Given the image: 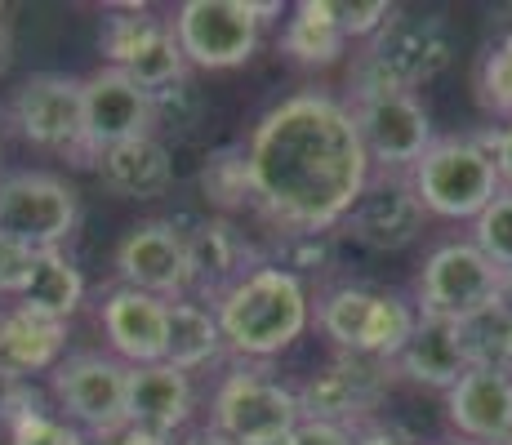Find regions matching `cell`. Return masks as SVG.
Masks as SVG:
<instances>
[{"mask_svg": "<svg viewBox=\"0 0 512 445\" xmlns=\"http://www.w3.org/2000/svg\"><path fill=\"white\" fill-rule=\"evenodd\" d=\"M250 205L285 236H326L370 183L352 107L326 89H299L259 116L241 147Z\"/></svg>", "mask_w": 512, "mask_h": 445, "instance_id": "6da1fadb", "label": "cell"}, {"mask_svg": "<svg viewBox=\"0 0 512 445\" xmlns=\"http://www.w3.org/2000/svg\"><path fill=\"white\" fill-rule=\"evenodd\" d=\"M223 348H232L245 361H268L303 339L312 325V303L303 276L285 272L281 263H259L214 303Z\"/></svg>", "mask_w": 512, "mask_h": 445, "instance_id": "7a4b0ae2", "label": "cell"}, {"mask_svg": "<svg viewBox=\"0 0 512 445\" xmlns=\"http://www.w3.org/2000/svg\"><path fill=\"white\" fill-rule=\"evenodd\" d=\"M455 58V45H450L446 32V18L437 14H397L392 9L388 23L366 41V54L357 58L352 67V98H366V94H410V89L437 81L441 72L450 67Z\"/></svg>", "mask_w": 512, "mask_h": 445, "instance_id": "3957f363", "label": "cell"}, {"mask_svg": "<svg viewBox=\"0 0 512 445\" xmlns=\"http://www.w3.org/2000/svg\"><path fill=\"white\" fill-rule=\"evenodd\" d=\"M415 303H406L392 290H370V285H339L317 303L321 334L343 356H370V361L392 365L406 339L415 334Z\"/></svg>", "mask_w": 512, "mask_h": 445, "instance_id": "277c9868", "label": "cell"}, {"mask_svg": "<svg viewBox=\"0 0 512 445\" xmlns=\"http://www.w3.org/2000/svg\"><path fill=\"white\" fill-rule=\"evenodd\" d=\"M410 192L419 196L423 214L472 223L504 192V183L495 174V161L472 138H432V147L410 170Z\"/></svg>", "mask_w": 512, "mask_h": 445, "instance_id": "5b68a950", "label": "cell"}, {"mask_svg": "<svg viewBox=\"0 0 512 445\" xmlns=\"http://www.w3.org/2000/svg\"><path fill=\"white\" fill-rule=\"evenodd\" d=\"M495 294H499V267L472 241H446L423 259V272L415 281V308L419 316L464 325L477 312L495 308Z\"/></svg>", "mask_w": 512, "mask_h": 445, "instance_id": "8992f818", "label": "cell"}, {"mask_svg": "<svg viewBox=\"0 0 512 445\" xmlns=\"http://www.w3.org/2000/svg\"><path fill=\"white\" fill-rule=\"evenodd\" d=\"M81 201L58 174L18 170L0 178V236L27 250H58L76 232Z\"/></svg>", "mask_w": 512, "mask_h": 445, "instance_id": "52a82bcc", "label": "cell"}, {"mask_svg": "<svg viewBox=\"0 0 512 445\" xmlns=\"http://www.w3.org/2000/svg\"><path fill=\"white\" fill-rule=\"evenodd\" d=\"M170 27L187 67H205V72L250 63L263 32L250 0H183Z\"/></svg>", "mask_w": 512, "mask_h": 445, "instance_id": "ba28073f", "label": "cell"}, {"mask_svg": "<svg viewBox=\"0 0 512 445\" xmlns=\"http://www.w3.org/2000/svg\"><path fill=\"white\" fill-rule=\"evenodd\" d=\"M9 121L18 134L41 152L76 156V165H90L85 156V103H81V76L41 72L18 85L9 103Z\"/></svg>", "mask_w": 512, "mask_h": 445, "instance_id": "9c48e42d", "label": "cell"}, {"mask_svg": "<svg viewBox=\"0 0 512 445\" xmlns=\"http://www.w3.org/2000/svg\"><path fill=\"white\" fill-rule=\"evenodd\" d=\"M125 383L130 365L103 352H81L54 365V401L72 423L90 428L94 437H121L130 414H125Z\"/></svg>", "mask_w": 512, "mask_h": 445, "instance_id": "30bf717a", "label": "cell"}, {"mask_svg": "<svg viewBox=\"0 0 512 445\" xmlns=\"http://www.w3.org/2000/svg\"><path fill=\"white\" fill-rule=\"evenodd\" d=\"M210 428L232 445L294 432L299 428V397H294V388H285L281 379H268L263 370H236L214 392Z\"/></svg>", "mask_w": 512, "mask_h": 445, "instance_id": "8fae6325", "label": "cell"}, {"mask_svg": "<svg viewBox=\"0 0 512 445\" xmlns=\"http://www.w3.org/2000/svg\"><path fill=\"white\" fill-rule=\"evenodd\" d=\"M348 107H352V121H357L361 147L370 156V170L374 165L383 174L415 170V161L432 147V121L415 94L388 89V94L352 98Z\"/></svg>", "mask_w": 512, "mask_h": 445, "instance_id": "7c38bea8", "label": "cell"}, {"mask_svg": "<svg viewBox=\"0 0 512 445\" xmlns=\"http://www.w3.org/2000/svg\"><path fill=\"white\" fill-rule=\"evenodd\" d=\"M383 374H388L383 361L339 352V361H330L326 370H317L294 392L299 397V423H334V428L352 432L366 419V410H374V401H379Z\"/></svg>", "mask_w": 512, "mask_h": 445, "instance_id": "4fadbf2b", "label": "cell"}, {"mask_svg": "<svg viewBox=\"0 0 512 445\" xmlns=\"http://www.w3.org/2000/svg\"><path fill=\"white\" fill-rule=\"evenodd\" d=\"M81 103H85V156H90V165L107 147L152 134V94L134 85L121 67H98L94 76H85Z\"/></svg>", "mask_w": 512, "mask_h": 445, "instance_id": "5bb4252c", "label": "cell"}, {"mask_svg": "<svg viewBox=\"0 0 512 445\" xmlns=\"http://www.w3.org/2000/svg\"><path fill=\"white\" fill-rule=\"evenodd\" d=\"M116 272L121 285L143 290L152 299H187V245L170 219H147L125 232L116 245Z\"/></svg>", "mask_w": 512, "mask_h": 445, "instance_id": "9a60e30c", "label": "cell"}, {"mask_svg": "<svg viewBox=\"0 0 512 445\" xmlns=\"http://www.w3.org/2000/svg\"><path fill=\"white\" fill-rule=\"evenodd\" d=\"M423 205L419 196L410 192V178L401 174H370L366 192L357 196V205L348 210V219H343V227H348V236L357 245H366V250L374 254H397L406 250V245L419 241L423 232Z\"/></svg>", "mask_w": 512, "mask_h": 445, "instance_id": "2e32d148", "label": "cell"}, {"mask_svg": "<svg viewBox=\"0 0 512 445\" xmlns=\"http://www.w3.org/2000/svg\"><path fill=\"white\" fill-rule=\"evenodd\" d=\"M446 419L459 432V441L512 445V379L472 365L446 392Z\"/></svg>", "mask_w": 512, "mask_h": 445, "instance_id": "e0dca14e", "label": "cell"}, {"mask_svg": "<svg viewBox=\"0 0 512 445\" xmlns=\"http://www.w3.org/2000/svg\"><path fill=\"white\" fill-rule=\"evenodd\" d=\"M192 379L174 365L156 361V365H130V383H125V414L130 423L125 428H143L156 437H170L187 428L192 419Z\"/></svg>", "mask_w": 512, "mask_h": 445, "instance_id": "ac0fdd59", "label": "cell"}, {"mask_svg": "<svg viewBox=\"0 0 512 445\" xmlns=\"http://www.w3.org/2000/svg\"><path fill=\"white\" fill-rule=\"evenodd\" d=\"M187 245V294H196V303H219L223 294L241 281L250 267H245V241L241 232L223 219H201L192 232H183Z\"/></svg>", "mask_w": 512, "mask_h": 445, "instance_id": "d6986e66", "label": "cell"}, {"mask_svg": "<svg viewBox=\"0 0 512 445\" xmlns=\"http://www.w3.org/2000/svg\"><path fill=\"white\" fill-rule=\"evenodd\" d=\"M103 334L112 343V352L121 356V365H156L165 361V299H152L143 290L116 285L103 299Z\"/></svg>", "mask_w": 512, "mask_h": 445, "instance_id": "ffe728a7", "label": "cell"}, {"mask_svg": "<svg viewBox=\"0 0 512 445\" xmlns=\"http://www.w3.org/2000/svg\"><path fill=\"white\" fill-rule=\"evenodd\" d=\"M98 178L112 196H125V201H156L174 187V156L170 143L156 134L130 138V143H116L107 152H98L94 161Z\"/></svg>", "mask_w": 512, "mask_h": 445, "instance_id": "44dd1931", "label": "cell"}, {"mask_svg": "<svg viewBox=\"0 0 512 445\" xmlns=\"http://www.w3.org/2000/svg\"><path fill=\"white\" fill-rule=\"evenodd\" d=\"M397 370L406 374V379L423 383V388L450 392L472 370V365H468V348H464V330H459L455 321L419 316L415 334H410L406 348L397 352Z\"/></svg>", "mask_w": 512, "mask_h": 445, "instance_id": "7402d4cb", "label": "cell"}, {"mask_svg": "<svg viewBox=\"0 0 512 445\" xmlns=\"http://www.w3.org/2000/svg\"><path fill=\"white\" fill-rule=\"evenodd\" d=\"M67 348V321L14 308L0 316V379H27V374L54 370Z\"/></svg>", "mask_w": 512, "mask_h": 445, "instance_id": "603a6c76", "label": "cell"}, {"mask_svg": "<svg viewBox=\"0 0 512 445\" xmlns=\"http://www.w3.org/2000/svg\"><path fill=\"white\" fill-rule=\"evenodd\" d=\"M219 352H223V334L210 308H201L196 299L165 303V365L192 374L201 365H210Z\"/></svg>", "mask_w": 512, "mask_h": 445, "instance_id": "cb8c5ba5", "label": "cell"}, {"mask_svg": "<svg viewBox=\"0 0 512 445\" xmlns=\"http://www.w3.org/2000/svg\"><path fill=\"white\" fill-rule=\"evenodd\" d=\"M85 303V276L81 267L67 259L63 250H36L32 281L18 294V308L54 316V321H72Z\"/></svg>", "mask_w": 512, "mask_h": 445, "instance_id": "d4e9b609", "label": "cell"}, {"mask_svg": "<svg viewBox=\"0 0 512 445\" xmlns=\"http://www.w3.org/2000/svg\"><path fill=\"white\" fill-rule=\"evenodd\" d=\"M281 49L303 67H330L343 58L348 49V36L334 23V5L330 0H299L294 5V18L281 32Z\"/></svg>", "mask_w": 512, "mask_h": 445, "instance_id": "484cf974", "label": "cell"}, {"mask_svg": "<svg viewBox=\"0 0 512 445\" xmlns=\"http://www.w3.org/2000/svg\"><path fill=\"white\" fill-rule=\"evenodd\" d=\"M121 72L130 76L139 89H147V94H156V89L183 81V76H187V58H183L179 41H174L170 18H161V23H156L152 32L143 36L139 49L130 54V63H125Z\"/></svg>", "mask_w": 512, "mask_h": 445, "instance_id": "4316f807", "label": "cell"}, {"mask_svg": "<svg viewBox=\"0 0 512 445\" xmlns=\"http://www.w3.org/2000/svg\"><path fill=\"white\" fill-rule=\"evenodd\" d=\"M459 330H464L468 365L508 374V379H512V316L499 308V303H495V308H486V312H477L472 321L459 325Z\"/></svg>", "mask_w": 512, "mask_h": 445, "instance_id": "83f0119b", "label": "cell"}, {"mask_svg": "<svg viewBox=\"0 0 512 445\" xmlns=\"http://www.w3.org/2000/svg\"><path fill=\"white\" fill-rule=\"evenodd\" d=\"M205 121V94L196 89L192 76L165 85L152 94V134H170V138H192Z\"/></svg>", "mask_w": 512, "mask_h": 445, "instance_id": "f1b7e54d", "label": "cell"}, {"mask_svg": "<svg viewBox=\"0 0 512 445\" xmlns=\"http://www.w3.org/2000/svg\"><path fill=\"white\" fill-rule=\"evenodd\" d=\"M201 192L214 210L232 214L250 205V183H245V156L241 147H214L201 165Z\"/></svg>", "mask_w": 512, "mask_h": 445, "instance_id": "f546056e", "label": "cell"}, {"mask_svg": "<svg viewBox=\"0 0 512 445\" xmlns=\"http://www.w3.org/2000/svg\"><path fill=\"white\" fill-rule=\"evenodd\" d=\"M156 23H161V18H156L147 5H112V9H107L103 32H98V45H103L107 67H125V63H130V54L139 49V41L152 32Z\"/></svg>", "mask_w": 512, "mask_h": 445, "instance_id": "4dcf8cb0", "label": "cell"}, {"mask_svg": "<svg viewBox=\"0 0 512 445\" xmlns=\"http://www.w3.org/2000/svg\"><path fill=\"white\" fill-rule=\"evenodd\" d=\"M472 245H477L499 272L512 267V192H499L495 201L472 219Z\"/></svg>", "mask_w": 512, "mask_h": 445, "instance_id": "1f68e13d", "label": "cell"}, {"mask_svg": "<svg viewBox=\"0 0 512 445\" xmlns=\"http://www.w3.org/2000/svg\"><path fill=\"white\" fill-rule=\"evenodd\" d=\"M477 98L486 112L512 121V32L481 58L477 67Z\"/></svg>", "mask_w": 512, "mask_h": 445, "instance_id": "d6a6232c", "label": "cell"}, {"mask_svg": "<svg viewBox=\"0 0 512 445\" xmlns=\"http://www.w3.org/2000/svg\"><path fill=\"white\" fill-rule=\"evenodd\" d=\"M9 445H85V437L72 423L36 410V414H23V419L9 423Z\"/></svg>", "mask_w": 512, "mask_h": 445, "instance_id": "836d02e7", "label": "cell"}, {"mask_svg": "<svg viewBox=\"0 0 512 445\" xmlns=\"http://www.w3.org/2000/svg\"><path fill=\"white\" fill-rule=\"evenodd\" d=\"M334 5V23H339V32L348 36V41H370L374 32H379L383 23H388L392 5L388 0H366V5H343V0H330Z\"/></svg>", "mask_w": 512, "mask_h": 445, "instance_id": "e575fe53", "label": "cell"}, {"mask_svg": "<svg viewBox=\"0 0 512 445\" xmlns=\"http://www.w3.org/2000/svg\"><path fill=\"white\" fill-rule=\"evenodd\" d=\"M32 263H36V250H27V245L0 236V294H5V299H18V294L27 290V281H32Z\"/></svg>", "mask_w": 512, "mask_h": 445, "instance_id": "d590c367", "label": "cell"}, {"mask_svg": "<svg viewBox=\"0 0 512 445\" xmlns=\"http://www.w3.org/2000/svg\"><path fill=\"white\" fill-rule=\"evenodd\" d=\"M321 263H326V236H290L285 272H321Z\"/></svg>", "mask_w": 512, "mask_h": 445, "instance_id": "8d00e7d4", "label": "cell"}, {"mask_svg": "<svg viewBox=\"0 0 512 445\" xmlns=\"http://www.w3.org/2000/svg\"><path fill=\"white\" fill-rule=\"evenodd\" d=\"M495 174L504 183V192H512V121L499 130V143H495Z\"/></svg>", "mask_w": 512, "mask_h": 445, "instance_id": "74e56055", "label": "cell"}, {"mask_svg": "<svg viewBox=\"0 0 512 445\" xmlns=\"http://www.w3.org/2000/svg\"><path fill=\"white\" fill-rule=\"evenodd\" d=\"M495 303L512 316V267H508V272H499V294H495Z\"/></svg>", "mask_w": 512, "mask_h": 445, "instance_id": "f35d334b", "label": "cell"}, {"mask_svg": "<svg viewBox=\"0 0 512 445\" xmlns=\"http://www.w3.org/2000/svg\"><path fill=\"white\" fill-rule=\"evenodd\" d=\"M183 445H232V441H228V437H219L214 428H201V432H192V437H187Z\"/></svg>", "mask_w": 512, "mask_h": 445, "instance_id": "ab89813d", "label": "cell"}, {"mask_svg": "<svg viewBox=\"0 0 512 445\" xmlns=\"http://www.w3.org/2000/svg\"><path fill=\"white\" fill-rule=\"evenodd\" d=\"M245 445H299V432H277V437H263V441H245Z\"/></svg>", "mask_w": 512, "mask_h": 445, "instance_id": "60d3db41", "label": "cell"}, {"mask_svg": "<svg viewBox=\"0 0 512 445\" xmlns=\"http://www.w3.org/2000/svg\"><path fill=\"white\" fill-rule=\"evenodd\" d=\"M5 49H9V27H5V14H0V63H5Z\"/></svg>", "mask_w": 512, "mask_h": 445, "instance_id": "b9f144b4", "label": "cell"}, {"mask_svg": "<svg viewBox=\"0 0 512 445\" xmlns=\"http://www.w3.org/2000/svg\"><path fill=\"white\" fill-rule=\"evenodd\" d=\"M437 445H472V441H459V437H455V441H437Z\"/></svg>", "mask_w": 512, "mask_h": 445, "instance_id": "7bdbcfd3", "label": "cell"}, {"mask_svg": "<svg viewBox=\"0 0 512 445\" xmlns=\"http://www.w3.org/2000/svg\"><path fill=\"white\" fill-rule=\"evenodd\" d=\"M0 316H5V312H0Z\"/></svg>", "mask_w": 512, "mask_h": 445, "instance_id": "ee69618b", "label": "cell"}]
</instances>
